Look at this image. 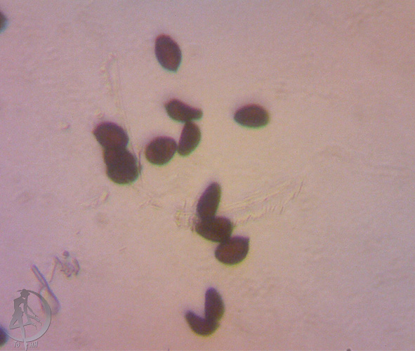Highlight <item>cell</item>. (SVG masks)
Returning a JSON list of instances; mask_svg holds the SVG:
<instances>
[{
	"instance_id": "obj_5",
	"label": "cell",
	"mask_w": 415,
	"mask_h": 351,
	"mask_svg": "<svg viewBox=\"0 0 415 351\" xmlns=\"http://www.w3.org/2000/svg\"><path fill=\"white\" fill-rule=\"evenodd\" d=\"M155 55L159 64L171 72L178 70L182 55L177 43L167 35H160L155 41Z\"/></svg>"
},
{
	"instance_id": "obj_8",
	"label": "cell",
	"mask_w": 415,
	"mask_h": 351,
	"mask_svg": "<svg viewBox=\"0 0 415 351\" xmlns=\"http://www.w3.org/2000/svg\"><path fill=\"white\" fill-rule=\"evenodd\" d=\"M220 194V187L217 183H212L207 187L197 205V214L201 220L215 216L219 205Z\"/></svg>"
},
{
	"instance_id": "obj_10",
	"label": "cell",
	"mask_w": 415,
	"mask_h": 351,
	"mask_svg": "<svg viewBox=\"0 0 415 351\" xmlns=\"http://www.w3.org/2000/svg\"><path fill=\"white\" fill-rule=\"evenodd\" d=\"M201 140V131L197 125L191 121L185 123L177 148L181 156L190 154L199 145Z\"/></svg>"
},
{
	"instance_id": "obj_7",
	"label": "cell",
	"mask_w": 415,
	"mask_h": 351,
	"mask_svg": "<svg viewBox=\"0 0 415 351\" xmlns=\"http://www.w3.org/2000/svg\"><path fill=\"white\" fill-rule=\"evenodd\" d=\"M268 112L257 105H249L239 108L234 119L239 124L249 128H261L269 121Z\"/></svg>"
},
{
	"instance_id": "obj_1",
	"label": "cell",
	"mask_w": 415,
	"mask_h": 351,
	"mask_svg": "<svg viewBox=\"0 0 415 351\" xmlns=\"http://www.w3.org/2000/svg\"><path fill=\"white\" fill-rule=\"evenodd\" d=\"M104 161L108 177L117 184H130L139 176L137 159L126 148L104 150Z\"/></svg>"
},
{
	"instance_id": "obj_6",
	"label": "cell",
	"mask_w": 415,
	"mask_h": 351,
	"mask_svg": "<svg viewBox=\"0 0 415 351\" xmlns=\"http://www.w3.org/2000/svg\"><path fill=\"white\" fill-rule=\"evenodd\" d=\"M178 147L174 139L158 137L152 140L145 149V157L155 165H164L174 156Z\"/></svg>"
},
{
	"instance_id": "obj_4",
	"label": "cell",
	"mask_w": 415,
	"mask_h": 351,
	"mask_svg": "<svg viewBox=\"0 0 415 351\" xmlns=\"http://www.w3.org/2000/svg\"><path fill=\"white\" fill-rule=\"evenodd\" d=\"M93 134L104 150L125 149L129 143L127 133L114 123L100 124L93 131Z\"/></svg>"
},
{
	"instance_id": "obj_9",
	"label": "cell",
	"mask_w": 415,
	"mask_h": 351,
	"mask_svg": "<svg viewBox=\"0 0 415 351\" xmlns=\"http://www.w3.org/2000/svg\"><path fill=\"white\" fill-rule=\"evenodd\" d=\"M165 109L172 119L180 122L187 123L199 119L203 114L201 110L192 107L177 99H173L166 102Z\"/></svg>"
},
{
	"instance_id": "obj_3",
	"label": "cell",
	"mask_w": 415,
	"mask_h": 351,
	"mask_svg": "<svg viewBox=\"0 0 415 351\" xmlns=\"http://www.w3.org/2000/svg\"><path fill=\"white\" fill-rule=\"evenodd\" d=\"M195 227L196 232L201 237L218 243H221L230 238L233 230V225L229 219L215 216L200 220Z\"/></svg>"
},
{
	"instance_id": "obj_11",
	"label": "cell",
	"mask_w": 415,
	"mask_h": 351,
	"mask_svg": "<svg viewBox=\"0 0 415 351\" xmlns=\"http://www.w3.org/2000/svg\"><path fill=\"white\" fill-rule=\"evenodd\" d=\"M225 311L223 299L213 288H209L205 295V318L211 322H218Z\"/></svg>"
},
{
	"instance_id": "obj_12",
	"label": "cell",
	"mask_w": 415,
	"mask_h": 351,
	"mask_svg": "<svg viewBox=\"0 0 415 351\" xmlns=\"http://www.w3.org/2000/svg\"><path fill=\"white\" fill-rule=\"evenodd\" d=\"M185 318L192 331L196 334L202 336L212 334L219 326L218 322L202 318L190 310L186 312Z\"/></svg>"
},
{
	"instance_id": "obj_2",
	"label": "cell",
	"mask_w": 415,
	"mask_h": 351,
	"mask_svg": "<svg viewBox=\"0 0 415 351\" xmlns=\"http://www.w3.org/2000/svg\"><path fill=\"white\" fill-rule=\"evenodd\" d=\"M249 239L243 237L228 238L220 243L215 251V256L220 263L235 265L241 263L249 252Z\"/></svg>"
}]
</instances>
